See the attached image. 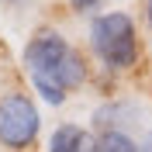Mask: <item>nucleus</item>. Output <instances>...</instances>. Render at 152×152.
<instances>
[{"label":"nucleus","mask_w":152,"mask_h":152,"mask_svg":"<svg viewBox=\"0 0 152 152\" xmlns=\"http://www.w3.org/2000/svg\"><path fill=\"white\" fill-rule=\"evenodd\" d=\"M94 152H138V142L128 132H97Z\"/></svg>","instance_id":"obj_6"},{"label":"nucleus","mask_w":152,"mask_h":152,"mask_svg":"<svg viewBox=\"0 0 152 152\" xmlns=\"http://www.w3.org/2000/svg\"><path fill=\"white\" fill-rule=\"evenodd\" d=\"M142 10H145V24L152 28V0H142Z\"/></svg>","instance_id":"obj_8"},{"label":"nucleus","mask_w":152,"mask_h":152,"mask_svg":"<svg viewBox=\"0 0 152 152\" xmlns=\"http://www.w3.org/2000/svg\"><path fill=\"white\" fill-rule=\"evenodd\" d=\"M128 118H135L132 104H104L100 111L94 114V128L97 132H124Z\"/></svg>","instance_id":"obj_5"},{"label":"nucleus","mask_w":152,"mask_h":152,"mask_svg":"<svg viewBox=\"0 0 152 152\" xmlns=\"http://www.w3.org/2000/svg\"><path fill=\"white\" fill-rule=\"evenodd\" d=\"M42 132V114L35 100L21 90L0 94V149L7 152H28Z\"/></svg>","instance_id":"obj_3"},{"label":"nucleus","mask_w":152,"mask_h":152,"mask_svg":"<svg viewBox=\"0 0 152 152\" xmlns=\"http://www.w3.org/2000/svg\"><path fill=\"white\" fill-rule=\"evenodd\" d=\"M24 73H28L35 94L45 104H62L69 90L86 83V59L76 52L56 28H42L21 52Z\"/></svg>","instance_id":"obj_1"},{"label":"nucleus","mask_w":152,"mask_h":152,"mask_svg":"<svg viewBox=\"0 0 152 152\" xmlns=\"http://www.w3.org/2000/svg\"><path fill=\"white\" fill-rule=\"evenodd\" d=\"M69 7H73L76 14H90V10L100 7V0H69Z\"/></svg>","instance_id":"obj_7"},{"label":"nucleus","mask_w":152,"mask_h":152,"mask_svg":"<svg viewBox=\"0 0 152 152\" xmlns=\"http://www.w3.org/2000/svg\"><path fill=\"white\" fill-rule=\"evenodd\" d=\"M138 152H152V132H149V135H145L142 142H138Z\"/></svg>","instance_id":"obj_9"},{"label":"nucleus","mask_w":152,"mask_h":152,"mask_svg":"<svg viewBox=\"0 0 152 152\" xmlns=\"http://www.w3.org/2000/svg\"><path fill=\"white\" fill-rule=\"evenodd\" d=\"M48 152H94V135L80 124H59L48 138Z\"/></svg>","instance_id":"obj_4"},{"label":"nucleus","mask_w":152,"mask_h":152,"mask_svg":"<svg viewBox=\"0 0 152 152\" xmlns=\"http://www.w3.org/2000/svg\"><path fill=\"white\" fill-rule=\"evenodd\" d=\"M90 48L107 73H124L138 62V31L124 10H107L90 21Z\"/></svg>","instance_id":"obj_2"}]
</instances>
